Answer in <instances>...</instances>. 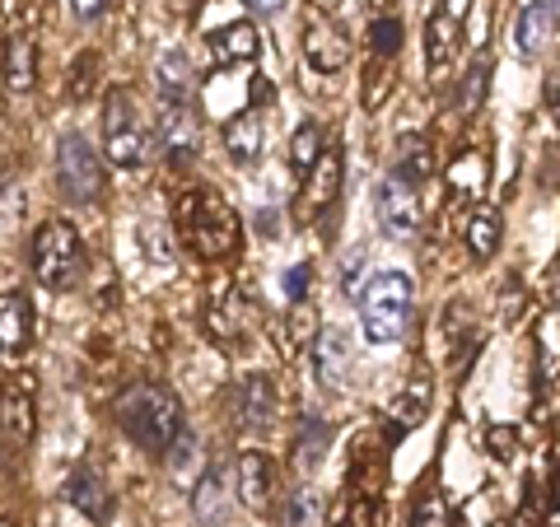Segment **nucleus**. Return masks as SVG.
Here are the masks:
<instances>
[{
  "mask_svg": "<svg viewBox=\"0 0 560 527\" xmlns=\"http://www.w3.org/2000/svg\"><path fill=\"white\" fill-rule=\"evenodd\" d=\"M173 220H178L183 243L201 261H220V257H230L238 248L243 224L234 215V206L224 201L215 187H191V191H183L178 206H173Z\"/></svg>",
  "mask_w": 560,
  "mask_h": 527,
  "instance_id": "nucleus-1",
  "label": "nucleus"
},
{
  "mask_svg": "<svg viewBox=\"0 0 560 527\" xmlns=\"http://www.w3.org/2000/svg\"><path fill=\"white\" fill-rule=\"evenodd\" d=\"M117 420L131 444L145 453H173V444L183 438V407L160 383H131L117 401Z\"/></svg>",
  "mask_w": 560,
  "mask_h": 527,
  "instance_id": "nucleus-2",
  "label": "nucleus"
},
{
  "mask_svg": "<svg viewBox=\"0 0 560 527\" xmlns=\"http://www.w3.org/2000/svg\"><path fill=\"white\" fill-rule=\"evenodd\" d=\"M33 276L51 294H66L84 280V243L70 220L51 215L38 224V234H33Z\"/></svg>",
  "mask_w": 560,
  "mask_h": 527,
  "instance_id": "nucleus-3",
  "label": "nucleus"
},
{
  "mask_svg": "<svg viewBox=\"0 0 560 527\" xmlns=\"http://www.w3.org/2000/svg\"><path fill=\"white\" fill-rule=\"evenodd\" d=\"M411 276L401 271H378L360 294V327L370 346H393L411 323Z\"/></svg>",
  "mask_w": 560,
  "mask_h": 527,
  "instance_id": "nucleus-4",
  "label": "nucleus"
},
{
  "mask_svg": "<svg viewBox=\"0 0 560 527\" xmlns=\"http://www.w3.org/2000/svg\"><path fill=\"white\" fill-rule=\"evenodd\" d=\"M103 154H108L117 168H140L150 160L145 121H140L136 98L127 90H113L108 103H103Z\"/></svg>",
  "mask_w": 560,
  "mask_h": 527,
  "instance_id": "nucleus-5",
  "label": "nucleus"
},
{
  "mask_svg": "<svg viewBox=\"0 0 560 527\" xmlns=\"http://www.w3.org/2000/svg\"><path fill=\"white\" fill-rule=\"evenodd\" d=\"M57 191L75 206H90L103 191V164L80 131H66L57 140Z\"/></svg>",
  "mask_w": 560,
  "mask_h": 527,
  "instance_id": "nucleus-6",
  "label": "nucleus"
},
{
  "mask_svg": "<svg viewBox=\"0 0 560 527\" xmlns=\"http://www.w3.org/2000/svg\"><path fill=\"white\" fill-rule=\"evenodd\" d=\"M420 191H416V178H407L401 168H393L388 178L378 183V224L383 234L393 238H411L420 230Z\"/></svg>",
  "mask_w": 560,
  "mask_h": 527,
  "instance_id": "nucleus-7",
  "label": "nucleus"
},
{
  "mask_svg": "<svg viewBox=\"0 0 560 527\" xmlns=\"http://www.w3.org/2000/svg\"><path fill=\"white\" fill-rule=\"evenodd\" d=\"M458 43H463V0H444V5L425 20V66H430V75H444L448 61L458 57Z\"/></svg>",
  "mask_w": 560,
  "mask_h": 527,
  "instance_id": "nucleus-8",
  "label": "nucleus"
},
{
  "mask_svg": "<svg viewBox=\"0 0 560 527\" xmlns=\"http://www.w3.org/2000/svg\"><path fill=\"white\" fill-rule=\"evenodd\" d=\"M160 145L164 160L173 164H191L201 150V121L187 103H160Z\"/></svg>",
  "mask_w": 560,
  "mask_h": 527,
  "instance_id": "nucleus-9",
  "label": "nucleus"
},
{
  "mask_svg": "<svg viewBox=\"0 0 560 527\" xmlns=\"http://www.w3.org/2000/svg\"><path fill=\"white\" fill-rule=\"evenodd\" d=\"M304 57H308V66L318 70V75H337V70L350 61L346 28L331 24V20H308V28H304Z\"/></svg>",
  "mask_w": 560,
  "mask_h": 527,
  "instance_id": "nucleus-10",
  "label": "nucleus"
},
{
  "mask_svg": "<svg viewBox=\"0 0 560 527\" xmlns=\"http://www.w3.org/2000/svg\"><path fill=\"white\" fill-rule=\"evenodd\" d=\"M271 485H276L271 453L248 448L238 458V500H243V508H253V514H267V508H271Z\"/></svg>",
  "mask_w": 560,
  "mask_h": 527,
  "instance_id": "nucleus-11",
  "label": "nucleus"
},
{
  "mask_svg": "<svg viewBox=\"0 0 560 527\" xmlns=\"http://www.w3.org/2000/svg\"><path fill=\"white\" fill-rule=\"evenodd\" d=\"M230 401H234V415L243 425L261 430V425H271V415H276V383L267 374H248L230 388Z\"/></svg>",
  "mask_w": 560,
  "mask_h": 527,
  "instance_id": "nucleus-12",
  "label": "nucleus"
},
{
  "mask_svg": "<svg viewBox=\"0 0 560 527\" xmlns=\"http://www.w3.org/2000/svg\"><path fill=\"white\" fill-rule=\"evenodd\" d=\"M66 500L80 508L90 523H103L113 514V495H108V481H103V471L90 467V462H80L75 471H70V481H66Z\"/></svg>",
  "mask_w": 560,
  "mask_h": 527,
  "instance_id": "nucleus-13",
  "label": "nucleus"
},
{
  "mask_svg": "<svg viewBox=\"0 0 560 527\" xmlns=\"http://www.w3.org/2000/svg\"><path fill=\"white\" fill-rule=\"evenodd\" d=\"M346 374H350V341L337 327L318 331V337H313V378H318L327 393H337Z\"/></svg>",
  "mask_w": 560,
  "mask_h": 527,
  "instance_id": "nucleus-14",
  "label": "nucleus"
},
{
  "mask_svg": "<svg viewBox=\"0 0 560 527\" xmlns=\"http://www.w3.org/2000/svg\"><path fill=\"white\" fill-rule=\"evenodd\" d=\"M341 173H346L341 150H327L323 160H318V168L308 173V183H304V197H300V215H304V220L323 215V210H327L331 201H337V191H341Z\"/></svg>",
  "mask_w": 560,
  "mask_h": 527,
  "instance_id": "nucleus-15",
  "label": "nucleus"
},
{
  "mask_svg": "<svg viewBox=\"0 0 560 527\" xmlns=\"http://www.w3.org/2000/svg\"><path fill=\"white\" fill-rule=\"evenodd\" d=\"M257 51H261V38H257L253 20H234V24L210 33V57H215V66H243V61H253Z\"/></svg>",
  "mask_w": 560,
  "mask_h": 527,
  "instance_id": "nucleus-16",
  "label": "nucleus"
},
{
  "mask_svg": "<svg viewBox=\"0 0 560 527\" xmlns=\"http://www.w3.org/2000/svg\"><path fill=\"white\" fill-rule=\"evenodd\" d=\"M154 90H160V103H187L197 98V70L183 51H164L160 66H154Z\"/></svg>",
  "mask_w": 560,
  "mask_h": 527,
  "instance_id": "nucleus-17",
  "label": "nucleus"
},
{
  "mask_svg": "<svg viewBox=\"0 0 560 527\" xmlns=\"http://www.w3.org/2000/svg\"><path fill=\"white\" fill-rule=\"evenodd\" d=\"M0 350H5V364H14L28 350V294L24 290H5V298H0Z\"/></svg>",
  "mask_w": 560,
  "mask_h": 527,
  "instance_id": "nucleus-18",
  "label": "nucleus"
},
{
  "mask_svg": "<svg viewBox=\"0 0 560 527\" xmlns=\"http://www.w3.org/2000/svg\"><path fill=\"white\" fill-rule=\"evenodd\" d=\"M425 411H430V383L411 378L407 388L393 397V407H388V438H393V444H397V438H407L420 420H425Z\"/></svg>",
  "mask_w": 560,
  "mask_h": 527,
  "instance_id": "nucleus-19",
  "label": "nucleus"
},
{
  "mask_svg": "<svg viewBox=\"0 0 560 527\" xmlns=\"http://www.w3.org/2000/svg\"><path fill=\"white\" fill-rule=\"evenodd\" d=\"M261 140H267V127H261V117L243 108L238 117H230V127H224V154L238 164V168H248L261 160Z\"/></svg>",
  "mask_w": 560,
  "mask_h": 527,
  "instance_id": "nucleus-20",
  "label": "nucleus"
},
{
  "mask_svg": "<svg viewBox=\"0 0 560 527\" xmlns=\"http://www.w3.org/2000/svg\"><path fill=\"white\" fill-rule=\"evenodd\" d=\"M556 20H560V5L556 0H533L518 20V51L523 57H537L541 47L556 38Z\"/></svg>",
  "mask_w": 560,
  "mask_h": 527,
  "instance_id": "nucleus-21",
  "label": "nucleus"
},
{
  "mask_svg": "<svg viewBox=\"0 0 560 527\" xmlns=\"http://www.w3.org/2000/svg\"><path fill=\"white\" fill-rule=\"evenodd\" d=\"M33 80H38V47H33L28 33H10V43H5V84L14 94H28Z\"/></svg>",
  "mask_w": 560,
  "mask_h": 527,
  "instance_id": "nucleus-22",
  "label": "nucleus"
},
{
  "mask_svg": "<svg viewBox=\"0 0 560 527\" xmlns=\"http://www.w3.org/2000/svg\"><path fill=\"white\" fill-rule=\"evenodd\" d=\"M463 243L471 248V257H477V261L495 257V248H500V210H490V206L471 210L467 224H463Z\"/></svg>",
  "mask_w": 560,
  "mask_h": 527,
  "instance_id": "nucleus-23",
  "label": "nucleus"
},
{
  "mask_svg": "<svg viewBox=\"0 0 560 527\" xmlns=\"http://www.w3.org/2000/svg\"><path fill=\"white\" fill-rule=\"evenodd\" d=\"M33 438V388H5V444L10 448H24Z\"/></svg>",
  "mask_w": 560,
  "mask_h": 527,
  "instance_id": "nucleus-24",
  "label": "nucleus"
},
{
  "mask_svg": "<svg viewBox=\"0 0 560 527\" xmlns=\"http://www.w3.org/2000/svg\"><path fill=\"white\" fill-rule=\"evenodd\" d=\"M327 154V136H323V121H304L300 131H294V140H290V168L294 173H308L318 168V160Z\"/></svg>",
  "mask_w": 560,
  "mask_h": 527,
  "instance_id": "nucleus-25",
  "label": "nucleus"
},
{
  "mask_svg": "<svg viewBox=\"0 0 560 527\" xmlns=\"http://www.w3.org/2000/svg\"><path fill=\"white\" fill-rule=\"evenodd\" d=\"M486 178H490V168H486V154H477V150H467V154H458V160L448 164L453 191H467V197H481Z\"/></svg>",
  "mask_w": 560,
  "mask_h": 527,
  "instance_id": "nucleus-26",
  "label": "nucleus"
},
{
  "mask_svg": "<svg viewBox=\"0 0 560 527\" xmlns=\"http://www.w3.org/2000/svg\"><path fill=\"white\" fill-rule=\"evenodd\" d=\"M393 168H401L407 178H430L434 173V150H430V140L425 136H401V145H397V164Z\"/></svg>",
  "mask_w": 560,
  "mask_h": 527,
  "instance_id": "nucleus-27",
  "label": "nucleus"
},
{
  "mask_svg": "<svg viewBox=\"0 0 560 527\" xmlns=\"http://www.w3.org/2000/svg\"><path fill=\"white\" fill-rule=\"evenodd\" d=\"M238 313V298H234V290H220V298L210 304V313H206V327H210V337H220L224 346H230L238 331H243V323L234 318Z\"/></svg>",
  "mask_w": 560,
  "mask_h": 527,
  "instance_id": "nucleus-28",
  "label": "nucleus"
},
{
  "mask_svg": "<svg viewBox=\"0 0 560 527\" xmlns=\"http://www.w3.org/2000/svg\"><path fill=\"white\" fill-rule=\"evenodd\" d=\"M370 51H374L378 61H397V51H401V24L393 20L388 10L374 14V24H370Z\"/></svg>",
  "mask_w": 560,
  "mask_h": 527,
  "instance_id": "nucleus-29",
  "label": "nucleus"
},
{
  "mask_svg": "<svg viewBox=\"0 0 560 527\" xmlns=\"http://www.w3.org/2000/svg\"><path fill=\"white\" fill-rule=\"evenodd\" d=\"M323 523V500H318V490H290V500H285V527H318Z\"/></svg>",
  "mask_w": 560,
  "mask_h": 527,
  "instance_id": "nucleus-30",
  "label": "nucleus"
},
{
  "mask_svg": "<svg viewBox=\"0 0 560 527\" xmlns=\"http://www.w3.org/2000/svg\"><path fill=\"white\" fill-rule=\"evenodd\" d=\"M486 84H490V57L481 51L471 70L463 75V90H458V113H477V103L486 98Z\"/></svg>",
  "mask_w": 560,
  "mask_h": 527,
  "instance_id": "nucleus-31",
  "label": "nucleus"
},
{
  "mask_svg": "<svg viewBox=\"0 0 560 527\" xmlns=\"http://www.w3.org/2000/svg\"><path fill=\"white\" fill-rule=\"evenodd\" d=\"M323 448H327V425L308 420L304 434H300V444H294V453H300V458H294V467H300V471H313V467L323 462Z\"/></svg>",
  "mask_w": 560,
  "mask_h": 527,
  "instance_id": "nucleus-32",
  "label": "nucleus"
},
{
  "mask_svg": "<svg viewBox=\"0 0 560 527\" xmlns=\"http://www.w3.org/2000/svg\"><path fill=\"white\" fill-rule=\"evenodd\" d=\"M220 471H206L201 485H197V518L201 523H220L224 518V495H220Z\"/></svg>",
  "mask_w": 560,
  "mask_h": 527,
  "instance_id": "nucleus-33",
  "label": "nucleus"
},
{
  "mask_svg": "<svg viewBox=\"0 0 560 527\" xmlns=\"http://www.w3.org/2000/svg\"><path fill=\"white\" fill-rule=\"evenodd\" d=\"M388 70H393V61H370V75H364V80H370V84H364V108H378V103H383V94H388Z\"/></svg>",
  "mask_w": 560,
  "mask_h": 527,
  "instance_id": "nucleus-34",
  "label": "nucleus"
},
{
  "mask_svg": "<svg viewBox=\"0 0 560 527\" xmlns=\"http://www.w3.org/2000/svg\"><path fill=\"white\" fill-rule=\"evenodd\" d=\"M411 527H448V518H444V495H440V490H430V495L416 504Z\"/></svg>",
  "mask_w": 560,
  "mask_h": 527,
  "instance_id": "nucleus-35",
  "label": "nucleus"
},
{
  "mask_svg": "<svg viewBox=\"0 0 560 527\" xmlns=\"http://www.w3.org/2000/svg\"><path fill=\"white\" fill-rule=\"evenodd\" d=\"M490 458H500V462H510L514 458V444H518V438H514V430H504V425H490Z\"/></svg>",
  "mask_w": 560,
  "mask_h": 527,
  "instance_id": "nucleus-36",
  "label": "nucleus"
},
{
  "mask_svg": "<svg viewBox=\"0 0 560 527\" xmlns=\"http://www.w3.org/2000/svg\"><path fill=\"white\" fill-rule=\"evenodd\" d=\"M285 294H290V304H304V294H308V267H290Z\"/></svg>",
  "mask_w": 560,
  "mask_h": 527,
  "instance_id": "nucleus-37",
  "label": "nucleus"
},
{
  "mask_svg": "<svg viewBox=\"0 0 560 527\" xmlns=\"http://www.w3.org/2000/svg\"><path fill=\"white\" fill-rule=\"evenodd\" d=\"M70 10H75L80 20H94V14L108 10V0H70Z\"/></svg>",
  "mask_w": 560,
  "mask_h": 527,
  "instance_id": "nucleus-38",
  "label": "nucleus"
},
{
  "mask_svg": "<svg viewBox=\"0 0 560 527\" xmlns=\"http://www.w3.org/2000/svg\"><path fill=\"white\" fill-rule=\"evenodd\" d=\"M248 10H257V14H276V10H285L290 0H243Z\"/></svg>",
  "mask_w": 560,
  "mask_h": 527,
  "instance_id": "nucleus-39",
  "label": "nucleus"
},
{
  "mask_svg": "<svg viewBox=\"0 0 560 527\" xmlns=\"http://www.w3.org/2000/svg\"><path fill=\"white\" fill-rule=\"evenodd\" d=\"M360 271H364V261H360V253H355V261H350V271H346V294H355V285H360Z\"/></svg>",
  "mask_w": 560,
  "mask_h": 527,
  "instance_id": "nucleus-40",
  "label": "nucleus"
},
{
  "mask_svg": "<svg viewBox=\"0 0 560 527\" xmlns=\"http://www.w3.org/2000/svg\"><path fill=\"white\" fill-rule=\"evenodd\" d=\"M0 527H14V523H10V518H5V523H0Z\"/></svg>",
  "mask_w": 560,
  "mask_h": 527,
  "instance_id": "nucleus-41",
  "label": "nucleus"
},
{
  "mask_svg": "<svg viewBox=\"0 0 560 527\" xmlns=\"http://www.w3.org/2000/svg\"><path fill=\"white\" fill-rule=\"evenodd\" d=\"M331 5H337V0H327V10H331Z\"/></svg>",
  "mask_w": 560,
  "mask_h": 527,
  "instance_id": "nucleus-42",
  "label": "nucleus"
}]
</instances>
